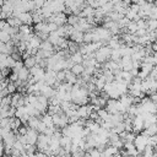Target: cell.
I'll return each mask as SVG.
<instances>
[{"instance_id": "obj_25", "label": "cell", "mask_w": 157, "mask_h": 157, "mask_svg": "<svg viewBox=\"0 0 157 157\" xmlns=\"http://www.w3.org/2000/svg\"><path fill=\"white\" fill-rule=\"evenodd\" d=\"M88 153H90L91 157H101V155H102L97 148H91V150L88 151Z\"/></svg>"}, {"instance_id": "obj_3", "label": "cell", "mask_w": 157, "mask_h": 157, "mask_svg": "<svg viewBox=\"0 0 157 157\" xmlns=\"http://www.w3.org/2000/svg\"><path fill=\"white\" fill-rule=\"evenodd\" d=\"M17 18L21 21L22 25H27V26H31L33 20H32V13L31 12H22L17 16Z\"/></svg>"}, {"instance_id": "obj_1", "label": "cell", "mask_w": 157, "mask_h": 157, "mask_svg": "<svg viewBox=\"0 0 157 157\" xmlns=\"http://www.w3.org/2000/svg\"><path fill=\"white\" fill-rule=\"evenodd\" d=\"M147 139L148 136L144 135V134H139L135 136V140H134V145H135V148L136 151L139 152V155H141L145 150V147L147 146Z\"/></svg>"}, {"instance_id": "obj_10", "label": "cell", "mask_w": 157, "mask_h": 157, "mask_svg": "<svg viewBox=\"0 0 157 157\" xmlns=\"http://www.w3.org/2000/svg\"><path fill=\"white\" fill-rule=\"evenodd\" d=\"M37 65V63H36V58L34 56H28L27 59H25L23 60V66L26 67V69H32L33 66H36Z\"/></svg>"}, {"instance_id": "obj_4", "label": "cell", "mask_w": 157, "mask_h": 157, "mask_svg": "<svg viewBox=\"0 0 157 157\" xmlns=\"http://www.w3.org/2000/svg\"><path fill=\"white\" fill-rule=\"evenodd\" d=\"M17 77H18V80L20 81H22V82H26L28 78H29V70L28 69H26L25 66L17 72Z\"/></svg>"}, {"instance_id": "obj_32", "label": "cell", "mask_w": 157, "mask_h": 157, "mask_svg": "<svg viewBox=\"0 0 157 157\" xmlns=\"http://www.w3.org/2000/svg\"><path fill=\"white\" fill-rule=\"evenodd\" d=\"M4 80V76H2V74H1V71H0V82Z\"/></svg>"}, {"instance_id": "obj_15", "label": "cell", "mask_w": 157, "mask_h": 157, "mask_svg": "<svg viewBox=\"0 0 157 157\" xmlns=\"http://www.w3.org/2000/svg\"><path fill=\"white\" fill-rule=\"evenodd\" d=\"M18 33H22L25 36H28V34H32V28L31 26H27V25H21L18 28Z\"/></svg>"}, {"instance_id": "obj_5", "label": "cell", "mask_w": 157, "mask_h": 157, "mask_svg": "<svg viewBox=\"0 0 157 157\" xmlns=\"http://www.w3.org/2000/svg\"><path fill=\"white\" fill-rule=\"evenodd\" d=\"M40 121L47 126V128H54V124H53V119H52V115H49L48 113H44L42 117H40Z\"/></svg>"}, {"instance_id": "obj_30", "label": "cell", "mask_w": 157, "mask_h": 157, "mask_svg": "<svg viewBox=\"0 0 157 157\" xmlns=\"http://www.w3.org/2000/svg\"><path fill=\"white\" fill-rule=\"evenodd\" d=\"M151 49H152V52H153V53H157V40H156V42H153V43L151 44Z\"/></svg>"}, {"instance_id": "obj_24", "label": "cell", "mask_w": 157, "mask_h": 157, "mask_svg": "<svg viewBox=\"0 0 157 157\" xmlns=\"http://www.w3.org/2000/svg\"><path fill=\"white\" fill-rule=\"evenodd\" d=\"M16 90H17V87H16V86H15V83H12V82H10V83L7 85V87H6V91H7V93H9V94L15 93V92H16Z\"/></svg>"}, {"instance_id": "obj_16", "label": "cell", "mask_w": 157, "mask_h": 157, "mask_svg": "<svg viewBox=\"0 0 157 157\" xmlns=\"http://www.w3.org/2000/svg\"><path fill=\"white\" fill-rule=\"evenodd\" d=\"M67 50H69L70 54H74V53L78 52V44L75 43V42H72V40H69V43H67Z\"/></svg>"}, {"instance_id": "obj_9", "label": "cell", "mask_w": 157, "mask_h": 157, "mask_svg": "<svg viewBox=\"0 0 157 157\" xmlns=\"http://www.w3.org/2000/svg\"><path fill=\"white\" fill-rule=\"evenodd\" d=\"M39 49L44 50V52H54V47L49 40H42L40 45H39Z\"/></svg>"}, {"instance_id": "obj_34", "label": "cell", "mask_w": 157, "mask_h": 157, "mask_svg": "<svg viewBox=\"0 0 157 157\" xmlns=\"http://www.w3.org/2000/svg\"><path fill=\"white\" fill-rule=\"evenodd\" d=\"M136 157H145V156H142V155H137Z\"/></svg>"}, {"instance_id": "obj_17", "label": "cell", "mask_w": 157, "mask_h": 157, "mask_svg": "<svg viewBox=\"0 0 157 157\" xmlns=\"http://www.w3.org/2000/svg\"><path fill=\"white\" fill-rule=\"evenodd\" d=\"M126 29H128V33H129V34H135L136 31H137V25H136V22L130 21L129 25L126 26Z\"/></svg>"}, {"instance_id": "obj_35", "label": "cell", "mask_w": 157, "mask_h": 157, "mask_svg": "<svg viewBox=\"0 0 157 157\" xmlns=\"http://www.w3.org/2000/svg\"><path fill=\"white\" fill-rule=\"evenodd\" d=\"M156 31H157V29H156Z\"/></svg>"}, {"instance_id": "obj_8", "label": "cell", "mask_w": 157, "mask_h": 157, "mask_svg": "<svg viewBox=\"0 0 157 157\" xmlns=\"http://www.w3.org/2000/svg\"><path fill=\"white\" fill-rule=\"evenodd\" d=\"M70 71L75 75V76H81L85 71V67L82 64H74V66L70 69Z\"/></svg>"}, {"instance_id": "obj_18", "label": "cell", "mask_w": 157, "mask_h": 157, "mask_svg": "<svg viewBox=\"0 0 157 157\" xmlns=\"http://www.w3.org/2000/svg\"><path fill=\"white\" fill-rule=\"evenodd\" d=\"M9 42H11V37H10V34H9L7 32L0 31V43L6 44V43H9Z\"/></svg>"}, {"instance_id": "obj_6", "label": "cell", "mask_w": 157, "mask_h": 157, "mask_svg": "<svg viewBox=\"0 0 157 157\" xmlns=\"http://www.w3.org/2000/svg\"><path fill=\"white\" fill-rule=\"evenodd\" d=\"M70 39L77 44H81L83 42V33L78 32V31H74V33L70 36Z\"/></svg>"}, {"instance_id": "obj_33", "label": "cell", "mask_w": 157, "mask_h": 157, "mask_svg": "<svg viewBox=\"0 0 157 157\" xmlns=\"http://www.w3.org/2000/svg\"><path fill=\"white\" fill-rule=\"evenodd\" d=\"M112 157H123V156H121V155H119V153H118V155H115V156H112Z\"/></svg>"}, {"instance_id": "obj_13", "label": "cell", "mask_w": 157, "mask_h": 157, "mask_svg": "<svg viewBox=\"0 0 157 157\" xmlns=\"http://www.w3.org/2000/svg\"><path fill=\"white\" fill-rule=\"evenodd\" d=\"M146 20V25H147V33L151 31H156L157 29V20H150V18H145Z\"/></svg>"}, {"instance_id": "obj_11", "label": "cell", "mask_w": 157, "mask_h": 157, "mask_svg": "<svg viewBox=\"0 0 157 157\" xmlns=\"http://www.w3.org/2000/svg\"><path fill=\"white\" fill-rule=\"evenodd\" d=\"M70 60H71L74 64H82V61H83V56H82V54H81L80 52H76V53L71 54Z\"/></svg>"}, {"instance_id": "obj_14", "label": "cell", "mask_w": 157, "mask_h": 157, "mask_svg": "<svg viewBox=\"0 0 157 157\" xmlns=\"http://www.w3.org/2000/svg\"><path fill=\"white\" fill-rule=\"evenodd\" d=\"M78 20H80L78 16H76V15H70V16H67V18H66V25L74 27V26H76V25L78 23Z\"/></svg>"}, {"instance_id": "obj_22", "label": "cell", "mask_w": 157, "mask_h": 157, "mask_svg": "<svg viewBox=\"0 0 157 157\" xmlns=\"http://www.w3.org/2000/svg\"><path fill=\"white\" fill-rule=\"evenodd\" d=\"M147 146H151V147H156L157 146V134L153 135V136H150L147 139Z\"/></svg>"}, {"instance_id": "obj_20", "label": "cell", "mask_w": 157, "mask_h": 157, "mask_svg": "<svg viewBox=\"0 0 157 157\" xmlns=\"http://www.w3.org/2000/svg\"><path fill=\"white\" fill-rule=\"evenodd\" d=\"M60 147H66V146H70L71 145V137H67V136H61L60 141Z\"/></svg>"}, {"instance_id": "obj_28", "label": "cell", "mask_w": 157, "mask_h": 157, "mask_svg": "<svg viewBox=\"0 0 157 157\" xmlns=\"http://www.w3.org/2000/svg\"><path fill=\"white\" fill-rule=\"evenodd\" d=\"M146 34H147V31H146V29H137L136 33H135L136 37H144V36H146Z\"/></svg>"}, {"instance_id": "obj_19", "label": "cell", "mask_w": 157, "mask_h": 157, "mask_svg": "<svg viewBox=\"0 0 157 157\" xmlns=\"http://www.w3.org/2000/svg\"><path fill=\"white\" fill-rule=\"evenodd\" d=\"M141 155L145 156V157H155V150L151 146H146L145 150H144V152Z\"/></svg>"}, {"instance_id": "obj_31", "label": "cell", "mask_w": 157, "mask_h": 157, "mask_svg": "<svg viewBox=\"0 0 157 157\" xmlns=\"http://www.w3.org/2000/svg\"><path fill=\"white\" fill-rule=\"evenodd\" d=\"M150 99H151L153 103H157V93H155V94L150 96Z\"/></svg>"}, {"instance_id": "obj_29", "label": "cell", "mask_w": 157, "mask_h": 157, "mask_svg": "<svg viewBox=\"0 0 157 157\" xmlns=\"http://www.w3.org/2000/svg\"><path fill=\"white\" fill-rule=\"evenodd\" d=\"M129 72H130V75H131L132 77H137V75H139V69H131Z\"/></svg>"}, {"instance_id": "obj_26", "label": "cell", "mask_w": 157, "mask_h": 157, "mask_svg": "<svg viewBox=\"0 0 157 157\" xmlns=\"http://www.w3.org/2000/svg\"><path fill=\"white\" fill-rule=\"evenodd\" d=\"M47 25H48V29H49V33H52V32H55V31L58 29V26H56L54 22H47Z\"/></svg>"}, {"instance_id": "obj_21", "label": "cell", "mask_w": 157, "mask_h": 157, "mask_svg": "<svg viewBox=\"0 0 157 157\" xmlns=\"http://www.w3.org/2000/svg\"><path fill=\"white\" fill-rule=\"evenodd\" d=\"M93 42V33L92 32H86L83 33V43L85 44H90Z\"/></svg>"}, {"instance_id": "obj_12", "label": "cell", "mask_w": 157, "mask_h": 157, "mask_svg": "<svg viewBox=\"0 0 157 157\" xmlns=\"http://www.w3.org/2000/svg\"><path fill=\"white\" fill-rule=\"evenodd\" d=\"M118 153H119V150L115 148V147H113V146H108V147H105V150L103 151V155L107 156V157H112V156H115V155H118Z\"/></svg>"}, {"instance_id": "obj_7", "label": "cell", "mask_w": 157, "mask_h": 157, "mask_svg": "<svg viewBox=\"0 0 157 157\" xmlns=\"http://www.w3.org/2000/svg\"><path fill=\"white\" fill-rule=\"evenodd\" d=\"M65 81L74 86L77 82V76H75L70 70H65Z\"/></svg>"}, {"instance_id": "obj_2", "label": "cell", "mask_w": 157, "mask_h": 157, "mask_svg": "<svg viewBox=\"0 0 157 157\" xmlns=\"http://www.w3.org/2000/svg\"><path fill=\"white\" fill-rule=\"evenodd\" d=\"M38 132L36 131V130H33V129H27V132H26V140H27V144L28 145H32V146H34V144H37V140H38Z\"/></svg>"}, {"instance_id": "obj_23", "label": "cell", "mask_w": 157, "mask_h": 157, "mask_svg": "<svg viewBox=\"0 0 157 157\" xmlns=\"http://www.w3.org/2000/svg\"><path fill=\"white\" fill-rule=\"evenodd\" d=\"M55 78H56V81L60 82V83L64 82V81H65V70H63V71H58Z\"/></svg>"}, {"instance_id": "obj_27", "label": "cell", "mask_w": 157, "mask_h": 157, "mask_svg": "<svg viewBox=\"0 0 157 157\" xmlns=\"http://www.w3.org/2000/svg\"><path fill=\"white\" fill-rule=\"evenodd\" d=\"M123 148H125L126 151H130V150H134L135 148V145H134V142H125Z\"/></svg>"}]
</instances>
